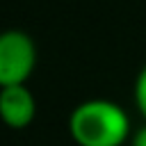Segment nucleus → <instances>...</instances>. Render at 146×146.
<instances>
[{"instance_id":"39448f33","label":"nucleus","mask_w":146,"mask_h":146,"mask_svg":"<svg viewBox=\"0 0 146 146\" xmlns=\"http://www.w3.org/2000/svg\"><path fill=\"white\" fill-rule=\"evenodd\" d=\"M130 146H146V123L139 130H135V135L130 137Z\"/></svg>"},{"instance_id":"f03ea898","label":"nucleus","mask_w":146,"mask_h":146,"mask_svg":"<svg viewBox=\"0 0 146 146\" xmlns=\"http://www.w3.org/2000/svg\"><path fill=\"white\" fill-rule=\"evenodd\" d=\"M36 68V43L23 30L0 32V89L25 84Z\"/></svg>"},{"instance_id":"f257e3e1","label":"nucleus","mask_w":146,"mask_h":146,"mask_svg":"<svg viewBox=\"0 0 146 146\" xmlns=\"http://www.w3.org/2000/svg\"><path fill=\"white\" fill-rule=\"evenodd\" d=\"M68 137L78 146H123L130 135L125 110L107 98H89L68 114Z\"/></svg>"},{"instance_id":"20e7f679","label":"nucleus","mask_w":146,"mask_h":146,"mask_svg":"<svg viewBox=\"0 0 146 146\" xmlns=\"http://www.w3.org/2000/svg\"><path fill=\"white\" fill-rule=\"evenodd\" d=\"M132 96H135V105H137L139 114L146 119V64H144V66H141V71L137 73V80H135Z\"/></svg>"},{"instance_id":"7ed1b4c3","label":"nucleus","mask_w":146,"mask_h":146,"mask_svg":"<svg viewBox=\"0 0 146 146\" xmlns=\"http://www.w3.org/2000/svg\"><path fill=\"white\" fill-rule=\"evenodd\" d=\"M36 116V98L27 84L0 89V121L11 130L27 128Z\"/></svg>"}]
</instances>
